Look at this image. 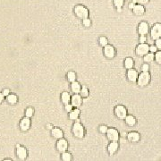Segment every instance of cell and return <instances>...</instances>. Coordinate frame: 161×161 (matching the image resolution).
<instances>
[{"label":"cell","mask_w":161,"mask_h":161,"mask_svg":"<svg viewBox=\"0 0 161 161\" xmlns=\"http://www.w3.org/2000/svg\"><path fill=\"white\" fill-rule=\"evenodd\" d=\"M133 13L135 15L141 16V15L144 14V13H145V8H144V6H143L142 5L138 4V5L134 6V7L133 8Z\"/></svg>","instance_id":"4fadbf2b"},{"label":"cell","mask_w":161,"mask_h":161,"mask_svg":"<svg viewBox=\"0 0 161 161\" xmlns=\"http://www.w3.org/2000/svg\"><path fill=\"white\" fill-rule=\"evenodd\" d=\"M114 6L116 8H122L123 6V0H114Z\"/></svg>","instance_id":"f546056e"},{"label":"cell","mask_w":161,"mask_h":161,"mask_svg":"<svg viewBox=\"0 0 161 161\" xmlns=\"http://www.w3.org/2000/svg\"><path fill=\"white\" fill-rule=\"evenodd\" d=\"M51 133H52V136L54 138H56V139H61L64 136L62 130H60L59 128H54V129H52Z\"/></svg>","instance_id":"d6986e66"},{"label":"cell","mask_w":161,"mask_h":161,"mask_svg":"<svg viewBox=\"0 0 161 161\" xmlns=\"http://www.w3.org/2000/svg\"><path fill=\"white\" fill-rule=\"evenodd\" d=\"M107 130H109V128H107L106 125H101V126L99 127V132L101 133H106Z\"/></svg>","instance_id":"e575fe53"},{"label":"cell","mask_w":161,"mask_h":161,"mask_svg":"<svg viewBox=\"0 0 161 161\" xmlns=\"http://www.w3.org/2000/svg\"><path fill=\"white\" fill-rule=\"evenodd\" d=\"M115 54H116V50L113 46L106 45V47H104V55L106 56V57L113 58L115 57Z\"/></svg>","instance_id":"ba28073f"},{"label":"cell","mask_w":161,"mask_h":161,"mask_svg":"<svg viewBox=\"0 0 161 161\" xmlns=\"http://www.w3.org/2000/svg\"><path fill=\"white\" fill-rule=\"evenodd\" d=\"M155 60H156V62L158 65H161V50L156 52V54H155Z\"/></svg>","instance_id":"f1b7e54d"},{"label":"cell","mask_w":161,"mask_h":161,"mask_svg":"<svg viewBox=\"0 0 161 161\" xmlns=\"http://www.w3.org/2000/svg\"><path fill=\"white\" fill-rule=\"evenodd\" d=\"M3 99H4V95L3 93H0V103L3 101Z\"/></svg>","instance_id":"7bdbcfd3"},{"label":"cell","mask_w":161,"mask_h":161,"mask_svg":"<svg viewBox=\"0 0 161 161\" xmlns=\"http://www.w3.org/2000/svg\"><path fill=\"white\" fill-rule=\"evenodd\" d=\"M62 159L64 161H70L72 159V155L69 153V152H63V155H62Z\"/></svg>","instance_id":"83f0119b"},{"label":"cell","mask_w":161,"mask_h":161,"mask_svg":"<svg viewBox=\"0 0 161 161\" xmlns=\"http://www.w3.org/2000/svg\"><path fill=\"white\" fill-rule=\"evenodd\" d=\"M135 52L138 56L140 57H144L145 55L150 52V46L147 44V43H140L136 49H135Z\"/></svg>","instance_id":"3957f363"},{"label":"cell","mask_w":161,"mask_h":161,"mask_svg":"<svg viewBox=\"0 0 161 161\" xmlns=\"http://www.w3.org/2000/svg\"><path fill=\"white\" fill-rule=\"evenodd\" d=\"M48 129H51V125H50V124H48Z\"/></svg>","instance_id":"f6af8a7d"},{"label":"cell","mask_w":161,"mask_h":161,"mask_svg":"<svg viewBox=\"0 0 161 161\" xmlns=\"http://www.w3.org/2000/svg\"><path fill=\"white\" fill-rule=\"evenodd\" d=\"M32 115H33V109H30V107H29V109H27V110L25 112V116L30 118V117L32 116Z\"/></svg>","instance_id":"d6a6232c"},{"label":"cell","mask_w":161,"mask_h":161,"mask_svg":"<svg viewBox=\"0 0 161 161\" xmlns=\"http://www.w3.org/2000/svg\"><path fill=\"white\" fill-rule=\"evenodd\" d=\"M133 65H134V61H133V58L127 57L126 59L124 60V67L126 68L127 70L132 69V68L133 67Z\"/></svg>","instance_id":"7402d4cb"},{"label":"cell","mask_w":161,"mask_h":161,"mask_svg":"<svg viewBox=\"0 0 161 161\" xmlns=\"http://www.w3.org/2000/svg\"><path fill=\"white\" fill-rule=\"evenodd\" d=\"M17 155H18V157H19V158L24 159L27 156L26 150L23 147H20L19 145H17Z\"/></svg>","instance_id":"ac0fdd59"},{"label":"cell","mask_w":161,"mask_h":161,"mask_svg":"<svg viewBox=\"0 0 161 161\" xmlns=\"http://www.w3.org/2000/svg\"><path fill=\"white\" fill-rule=\"evenodd\" d=\"M81 85L78 82L74 81L72 82L71 84V89H72V91H73L74 94H79L80 93V91H81Z\"/></svg>","instance_id":"e0dca14e"},{"label":"cell","mask_w":161,"mask_h":161,"mask_svg":"<svg viewBox=\"0 0 161 161\" xmlns=\"http://www.w3.org/2000/svg\"><path fill=\"white\" fill-rule=\"evenodd\" d=\"M147 41V38L145 35H140V43H146Z\"/></svg>","instance_id":"d590c367"},{"label":"cell","mask_w":161,"mask_h":161,"mask_svg":"<svg viewBox=\"0 0 161 161\" xmlns=\"http://www.w3.org/2000/svg\"><path fill=\"white\" fill-rule=\"evenodd\" d=\"M156 41V47H157V49H159V50H161V38L160 39H158V40H155Z\"/></svg>","instance_id":"8d00e7d4"},{"label":"cell","mask_w":161,"mask_h":161,"mask_svg":"<svg viewBox=\"0 0 161 161\" xmlns=\"http://www.w3.org/2000/svg\"><path fill=\"white\" fill-rule=\"evenodd\" d=\"M82 24L85 26V27H89L91 24V21L89 19V18H85V19H83L82 21Z\"/></svg>","instance_id":"1f68e13d"},{"label":"cell","mask_w":161,"mask_h":161,"mask_svg":"<svg viewBox=\"0 0 161 161\" xmlns=\"http://www.w3.org/2000/svg\"><path fill=\"white\" fill-rule=\"evenodd\" d=\"M141 70H142V72H149V70H150V65H149V64L146 63V64H144V65H142Z\"/></svg>","instance_id":"836d02e7"},{"label":"cell","mask_w":161,"mask_h":161,"mask_svg":"<svg viewBox=\"0 0 161 161\" xmlns=\"http://www.w3.org/2000/svg\"><path fill=\"white\" fill-rule=\"evenodd\" d=\"M138 76H139V75H138L137 71L133 70V68L128 70V72H127V78H128V80H129L131 82H137Z\"/></svg>","instance_id":"8fae6325"},{"label":"cell","mask_w":161,"mask_h":161,"mask_svg":"<svg viewBox=\"0 0 161 161\" xmlns=\"http://www.w3.org/2000/svg\"><path fill=\"white\" fill-rule=\"evenodd\" d=\"M118 150V143L117 141H112L110 144L107 147V150H109V153L110 155H114Z\"/></svg>","instance_id":"9a60e30c"},{"label":"cell","mask_w":161,"mask_h":161,"mask_svg":"<svg viewBox=\"0 0 161 161\" xmlns=\"http://www.w3.org/2000/svg\"><path fill=\"white\" fill-rule=\"evenodd\" d=\"M150 51L151 53H156V52L157 51V48L156 46H150Z\"/></svg>","instance_id":"ab89813d"},{"label":"cell","mask_w":161,"mask_h":161,"mask_svg":"<svg viewBox=\"0 0 161 161\" xmlns=\"http://www.w3.org/2000/svg\"><path fill=\"white\" fill-rule=\"evenodd\" d=\"M73 106H72V104L70 105V104H67V105H65V110L68 112V113H70L72 110H73Z\"/></svg>","instance_id":"74e56055"},{"label":"cell","mask_w":161,"mask_h":161,"mask_svg":"<svg viewBox=\"0 0 161 161\" xmlns=\"http://www.w3.org/2000/svg\"><path fill=\"white\" fill-rule=\"evenodd\" d=\"M71 96L68 92H63L61 95V100L65 105H67L71 102Z\"/></svg>","instance_id":"44dd1931"},{"label":"cell","mask_w":161,"mask_h":161,"mask_svg":"<svg viewBox=\"0 0 161 161\" xmlns=\"http://www.w3.org/2000/svg\"><path fill=\"white\" fill-rule=\"evenodd\" d=\"M125 123H126L127 125H129V126H134V125L136 124L137 121H136V118L133 116H126V117H125Z\"/></svg>","instance_id":"ffe728a7"},{"label":"cell","mask_w":161,"mask_h":161,"mask_svg":"<svg viewBox=\"0 0 161 161\" xmlns=\"http://www.w3.org/2000/svg\"><path fill=\"white\" fill-rule=\"evenodd\" d=\"M134 6H135V3H129V9H132L133 10V8L134 7Z\"/></svg>","instance_id":"b9f144b4"},{"label":"cell","mask_w":161,"mask_h":161,"mask_svg":"<svg viewBox=\"0 0 161 161\" xmlns=\"http://www.w3.org/2000/svg\"><path fill=\"white\" fill-rule=\"evenodd\" d=\"M73 133L74 134L75 137L82 139L84 136V128L82 125L80 123V122H76L74 125H73Z\"/></svg>","instance_id":"5b68a950"},{"label":"cell","mask_w":161,"mask_h":161,"mask_svg":"<svg viewBox=\"0 0 161 161\" xmlns=\"http://www.w3.org/2000/svg\"><path fill=\"white\" fill-rule=\"evenodd\" d=\"M3 95L4 96H8L9 95V89H5V91H3Z\"/></svg>","instance_id":"60d3db41"},{"label":"cell","mask_w":161,"mask_h":161,"mask_svg":"<svg viewBox=\"0 0 161 161\" xmlns=\"http://www.w3.org/2000/svg\"><path fill=\"white\" fill-rule=\"evenodd\" d=\"M30 119L29 117H25L23 118L22 121H21V123H20V126H21V129L23 131H27L30 127Z\"/></svg>","instance_id":"2e32d148"},{"label":"cell","mask_w":161,"mask_h":161,"mask_svg":"<svg viewBox=\"0 0 161 161\" xmlns=\"http://www.w3.org/2000/svg\"><path fill=\"white\" fill-rule=\"evenodd\" d=\"M99 44L102 46V47H106V45H109V40L106 37H100L99 39Z\"/></svg>","instance_id":"4dcf8cb0"},{"label":"cell","mask_w":161,"mask_h":161,"mask_svg":"<svg viewBox=\"0 0 161 161\" xmlns=\"http://www.w3.org/2000/svg\"><path fill=\"white\" fill-rule=\"evenodd\" d=\"M66 76H67L68 82H74L75 79H76V74H75V73H74V72H68Z\"/></svg>","instance_id":"d4e9b609"},{"label":"cell","mask_w":161,"mask_h":161,"mask_svg":"<svg viewBox=\"0 0 161 161\" xmlns=\"http://www.w3.org/2000/svg\"><path fill=\"white\" fill-rule=\"evenodd\" d=\"M115 114L117 118L121 119V120H124L125 117L127 116V110L123 106H116V109H115Z\"/></svg>","instance_id":"8992f818"},{"label":"cell","mask_w":161,"mask_h":161,"mask_svg":"<svg viewBox=\"0 0 161 161\" xmlns=\"http://www.w3.org/2000/svg\"><path fill=\"white\" fill-rule=\"evenodd\" d=\"M57 149L61 153L66 151V150L68 149V143H67L66 140H65L63 138L59 139V140L57 143Z\"/></svg>","instance_id":"9c48e42d"},{"label":"cell","mask_w":161,"mask_h":161,"mask_svg":"<svg viewBox=\"0 0 161 161\" xmlns=\"http://www.w3.org/2000/svg\"><path fill=\"white\" fill-rule=\"evenodd\" d=\"M80 95L82 96V98H86V97H88V95H89V91H88L87 87L83 86V87L81 89V91H80Z\"/></svg>","instance_id":"4316f807"},{"label":"cell","mask_w":161,"mask_h":161,"mask_svg":"<svg viewBox=\"0 0 161 161\" xmlns=\"http://www.w3.org/2000/svg\"><path fill=\"white\" fill-rule=\"evenodd\" d=\"M6 99H7V101L10 104H15L17 102V97L15 95H13V94H11V95L6 96Z\"/></svg>","instance_id":"484cf974"},{"label":"cell","mask_w":161,"mask_h":161,"mask_svg":"<svg viewBox=\"0 0 161 161\" xmlns=\"http://www.w3.org/2000/svg\"><path fill=\"white\" fill-rule=\"evenodd\" d=\"M74 13H75V15L78 18H80V19H82V20L85 19V18H88V16H89L88 9L85 6H81V5L76 6L74 7Z\"/></svg>","instance_id":"7a4b0ae2"},{"label":"cell","mask_w":161,"mask_h":161,"mask_svg":"<svg viewBox=\"0 0 161 161\" xmlns=\"http://www.w3.org/2000/svg\"><path fill=\"white\" fill-rule=\"evenodd\" d=\"M127 1L129 3H136L137 2V0H127Z\"/></svg>","instance_id":"ee69618b"},{"label":"cell","mask_w":161,"mask_h":161,"mask_svg":"<svg viewBox=\"0 0 161 161\" xmlns=\"http://www.w3.org/2000/svg\"><path fill=\"white\" fill-rule=\"evenodd\" d=\"M127 139L131 142H138L140 139V136L137 132H131L127 134Z\"/></svg>","instance_id":"5bb4252c"},{"label":"cell","mask_w":161,"mask_h":161,"mask_svg":"<svg viewBox=\"0 0 161 161\" xmlns=\"http://www.w3.org/2000/svg\"><path fill=\"white\" fill-rule=\"evenodd\" d=\"M150 0H137V3L140 5H146L149 3Z\"/></svg>","instance_id":"f35d334b"},{"label":"cell","mask_w":161,"mask_h":161,"mask_svg":"<svg viewBox=\"0 0 161 161\" xmlns=\"http://www.w3.org/2000/svg\"><path fill=\"white\" fill-rule=\"evenodd\" d=\"M79 115H80V110H79L78 109H76L72 110V111L70 112L69 118H70L71 120H76V119H78Z\"/></svg>","instance_id":"603a6c76"},{"label":"cell","mask_w":161,"mask_h":161,"mask_svg":"<svg viewBox=\"0 0 161 161\" xmlns=\"http://www.w3.org/2000/svg\"><path fill=\"white\" fill-rule=\"evenodd\" d=\"M71 104L74 107H79L82 105V96L79 94H74L71 98Z\"/></svg>","instance_id":"7c38bea8"},{"label":"cell","mask_w":161,"mask_h":161,"mask_svg":"<svg viewBox=\"0 0 161 161\" xmlns=\"http://www.w3.org/2000/svg\"><path fill=\"white\" fill-rule=\"evenodd\" d=\"M155 59V56H154V53H148L147 55L144 56V57H143V60H144L145 63H151L152 61H154Z\"/></svg>","instance_id":"cb8c5ba5"},{"label":"cell","mask_w":161,"mask_h":161,"mask_svg":"<svg viewBox=\"0 0 161 161\" xmlns=\"http://www.w3.org/2000/svg\"><path fill=\"white\" fill-rule=\"evenodd\" d=\"M150 36L153 40L161 38V23H155L150 30Z\"/></svg>","instance_id":"277c9868"},{"label":"cell","mask_w":161,"mask_h":161,"mask_svg":"<svg viewBox=\"0 0 161 161\" xmlns=\"http://www.w3.org/2000/svg\"><path fill=\"white\" fill-rule=\"evenodd\" d=\"M138 32L140 35H146L149 32V25L145 22H141L138 26Z\"/></svg>","instance_id":"30bf717a"},{"label":"cell","mask_w":161,"mask_h":161,"mask_svg":"<svg viewBox=\"0 0 161 161\" xmlns=\"http://www.w3.org/2000/svg\"><path fill=\"white\" fill-rule=\"evenodd\" d=\"M106 136H107V139L111 141H118V140H119V133L114 128H110L107 130Z\"/></svg>","instance_id":"52a82bcc"},{"label":"cell","mask_w":161,"mask_h":161,"mask_svg":"<svg viewBox=\"0 0 161 161\" xmlns=\"http://www.w3.org/2000/svg\"><path fill=\"white\" fill-rule=\"evenodd\" d=\"M151 76L149 72H142V73L138 76L137 83L140 87H145L150 82Z\"/></svg>","instance_id":"6da1fadb"}]
</instances>
